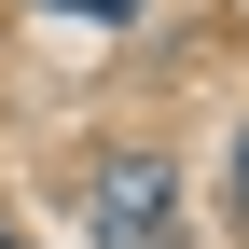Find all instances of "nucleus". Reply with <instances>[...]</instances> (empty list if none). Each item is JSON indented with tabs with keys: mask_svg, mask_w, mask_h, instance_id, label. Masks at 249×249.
<instances>
[{
	"mask_svg": "<svg viewBox=\"0 0 249 249\" xmlns=\"http://www.w3.org/2000/svg\"><path fill=\"white\" fill-rule=\"evenodd\" d=\"M42 14H70V28H124L139 0H42Z\"/></svg>",
	"mask_w": 249,
	"mask_h": 249,
	"instance_id": "f03ea898",
	"label": "nucleus"
},
{
	"mask_svg": "<svg viewBox=\"0 0 249 249\" xmlns=\"http://www.w3.org/2000/svg\"><path fill=\"white\" fill-rule=\"evenodd\" d=\"M83 235H97V249H180L166 152H97V166H83Z\"/></svg>",
	"mask_w": 249,
	"mask_h": 249,
	"instance_id": "f257e3e1",
	"label": "nucleus"
},
{
	"mask_svg": "<svg viewBox=\"0 0 249 249\" xmlns=\"http://www.w3.org/2000/svg\"><path fill=\"white\" fill-rule=\"evenodd\" d=\"M235 222H249V139H235Z\"/></svg>",
	"mask_w": 249,
	"mask_h": 249,
	"instance_id": "7ed1b4c3",
	"label": "nucleus"
}]
</instances>
